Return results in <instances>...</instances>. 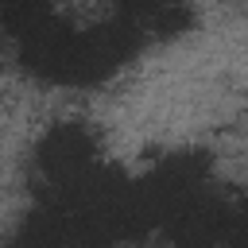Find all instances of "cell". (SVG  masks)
<instances>
[{"label":"cell","mask_w":248,"mask_h":248,"mask_svg":"<svg viewBox=\"0 0 248 248\" xmlns=\"http://www.w3.org/2000/svg\"><path fill=\"white\" fill-rule=\"evenodd\" d=\"M8 31L19 39V62L35 78L62 85H93L140 50L143 31L136 19L101 23L89 31L70 27L46 0H4Z\"/></svg>","instance_id":"obj_1"},{"label":"cell","mask_w":248,"mask_h":248,"mask_svg":"<svg viewBox=\"0 0 248 248\" xmlns=\"http://www.w3.org/2000/svg\"><path fill=\"white\" fill-rule=\"evenodd\" d=\"M93 167H97V136L78 120L46 128L43 140L35 143V170L50 186V194L66 190L70 182H78Z\"/></svg>","instance_id":"obj_3"},{"label":"cell","mask_w":248,"mask_h":248,"mask_svg":"<svg viewBox=\"0 0 248 248\" xmlns=\"http://www.w3.org/2000/svg\"><path fill=\"white\" fill-rule=\"evenodd\" d=\"M205 174H209V159L202 151H174L147 178H140L136 182V198H140V209L147 217V229L167 225V217L182 202L202 194L205 190Z\"/></svg>","instance_id":"obj_2"},{"label":"cell","mask_w":248,"mask_h":248,"mask_svg":"<svg viewBox=\"0 0 248 248\" xmlns=\"http://www.w3.org/2000/svg\"><path fill=\"white\" fill-rule=\"evenodd\" d=\"M240 248H248V244H240Z\"/></svg>","instance_id":"obj_6"},{"label":"cell","mask_w":248,"mask_h":248,"mask_svg":"<svg viewBox=\"0 0 248 248\" xmlns=\"http://www.w3.org/2000/svg\"><path fill=\"white\" fill-rule=\"evenodd\" d=\"M229 240H232V248L248 244V202L240 205V213H232V229H229Z\"/></svg>","instance_id":"obj_5"},{"label":"cell","mask_w":248,"mask_h":248,"mask_svg":"<svg viewBox=\"0 0 248 248\" xmlns=\"http://www.w3.org/2000/svg\"><path fill=\"white\" fill-rule=\"evenodd\" d=\"M229 229H232V209L209 190L182 202L163 225L174 248H217V240H225Z\"/></svg>","instance_id":"obj_4"}]
</instances>
